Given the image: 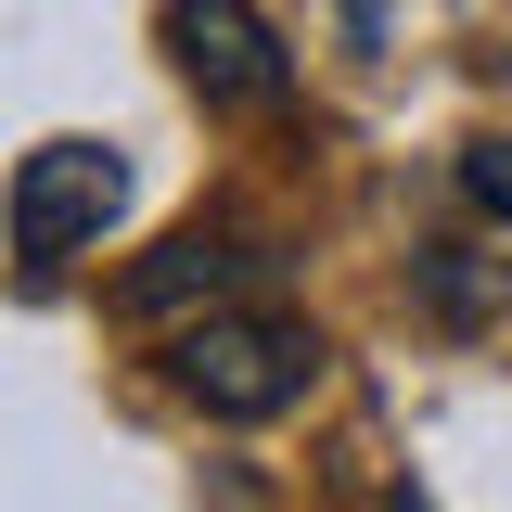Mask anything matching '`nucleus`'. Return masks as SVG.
<instances>
[{"label": "nucleus", "instance_id": "nucleus-4", "mask_svg": "<svg viewBox=\"0 0 512 512\" xmlns=\"http://www.w3.org/2000/svg\"><path fill=\"white\" fill-rule=\"evenodd\" d=\"M256 269H269V256H256L244 231H167V244H154V256L116 282V295H128L141 320H167V308H192V295L218 308V295H231V282H256Z\"/></svg>", "mask_w": 512, "mask_h": 512}, {"label": "nucleus", "instance_id": "nucleus-2", "mask_svg": "<svg viewBox=\"0 0 512 512\" xmlns=\"http://www.w3.org/2000/svg\"><path fill=\"white\" fill-rule=\"evenodd\" d=\"M13 256L26 269H64V256H90L103 231L128 218V167H116V141H39L26 167H13Z\"/></svg>", "mask_w": 512, "mask_h": 512}, {"label": "nucleus", "instance_id": "nucleus-5", "mask_svg": "<svg viewBox=\"0 0 512 512\" xmlns=\"http://www.w3.org/2000/svg\"><path fill=\"white\" fill-rule=\"evenodd\" d=\"M461 192H474V205L512 231V141H474V154H461Z\"/></svg>", "mask_w": 512, "mask_h": 512}, {"label": "nucleus", "instance_id": "nucleus-1", "mask_svg": "<svg viewBox=\"0 0 512 512\" xmlns=\"http://www.w3.org/2000/svg\"><path fill=\"white\" fill-rule=\"evenodd\" d=\"M167 384H180L205 423H282L320 384V333L282 320V308H205L180 346H167Z\"/></svg>", "mask_w": 512, "mask_h": 512}, {"label": "nucleus", "instance_id": "nucleus-3", "mask_svg": "<svg viewBox=\"0 0 512 512\" xmlns=\"http://www.w3.org/2000/svg\"><path fill=\"white\" fill-rule=\"evenodd\" d=\"M167 52H180V77L205 103H282L295 90V64H282L256 0H167Z\"/></svg>", "mask_w": 512, "mask_h": 512}, {"label": "nucleus", "instance_id": "nucleus-6", "mask_svg": "<svg viewBox=\"0 0 512 512\" xmlns=\"http://www.w3.org/2000/svg\"><path fill=\"white\" fill-rule=\"evenodd\" d=\"M397 512H423V500H410V487H397Z\"/></svg>", "mask_w": 512, "mask_h": 512}]
</instances>
